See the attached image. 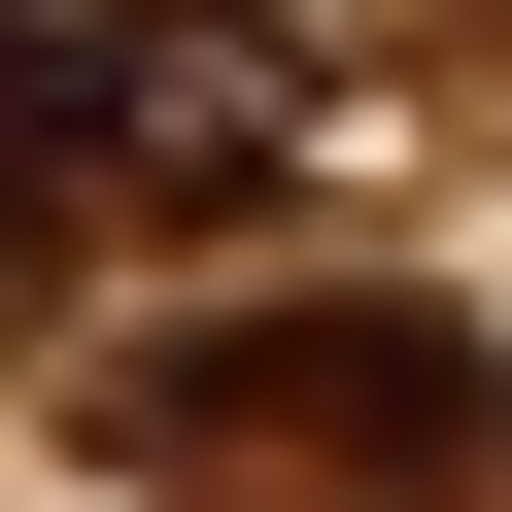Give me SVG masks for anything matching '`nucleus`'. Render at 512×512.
I'll list each match as a JSON object with an SVG mask.
<instances>
[{
	"label": "nucleus",
	"mask_w": 512,
	"mask_h": 512,
	"mask_svg": "<svg viewBox=\"0 0 512 512\" xmlns=\"http://www.w3.org/2000/svg\"><path fill=\"white\" fill-rule=\"evenodd\" d=\"M308 137L274 0H0V239H205Z\"/></svg>",
	"instance_id": "nucleus-1"
},
{
	"label": "nucleus",
	"mask_w": 512,
	"mask_h": 512,
	"mask_svg": "<svg viewBox=\"0 0 512 512\" xmlns=\"http://www.w3.org/2000/svg\"><path fill=\"white\" fill-rule=\"evenodd\" d=\"M137 410H171L205 478H478V444H512V376H478L444 308H205Z\"/></svg>",
	"instance_id": "nucleus-2"
}]
</instances>
